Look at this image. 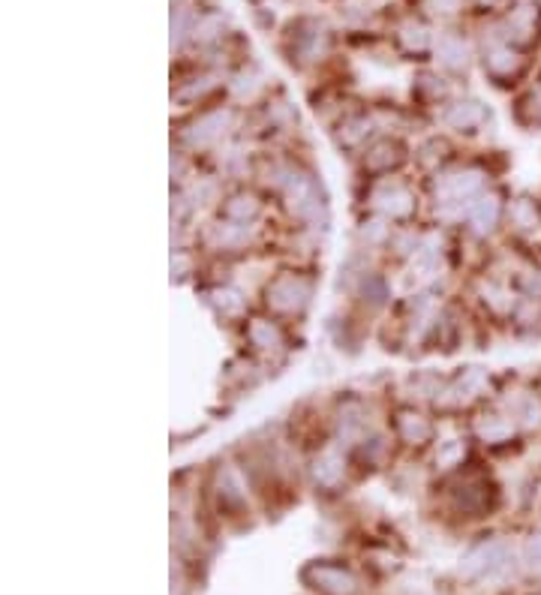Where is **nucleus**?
Segmentation results:
<instances>
[{
	"label": "nucleus",
	"mask_w": 541,
	"mask_h": 595,
	"mask_svg": "<svg viewBox=\"0 0 541 595\" xmlns=\"http://www.w3.org/2000/svg\"><path fill=\"white\" fill-rule=\"evenodd\" d=\"M508 565H511V547L502 538L481 541L472 550H466V556L460 559V571L466 577H493Z\"/></svg>",
	"instance_id": "obj_1"
},
{
	"label": "nucleus",
	"mask_w": 541,
	"mask_h": 595,
	"mask_svg": "<svg viewBox=\"0 0 541 595\" xmlns=\"http://www.w3.org/2000/svg\"><path fill=\"white\" fill-rule=\"evenodd\" d=\"M304 583L322 595H355L358 592V577L337 562H310L301 571Z\"/></svg>",
	"instance_id": "obj_2"
},
{
	"label": "nucleus",
	"mask_w": 541,
	"mask_h": 595,
	"mask_svg": "<svg viewBox=\"0 0 541 595\" xmlns=\"http://www.w3.org/2000/svg\"><path fill=\"white\" fill-rule=\"evenodd\" d=\"M310 295H313L310 280H304L298 274H283V277H277L268 286V304L274 310H280V313H298V310H304L307 301H310Z\"/></svg>",
	"instance_id": "obj_3"
},
{
	"label": "nucleus",
	"mask_w": 541,
	"mask_h": 595,
	"mask_svg": "<svg viewBox=\"0 0 541 595\" xmlns=\"http://www.w3.org/2000/svg\"><path fill=\"white\" fill-rule=\"evenodd\" d=\"M481 187H484L481 172L466 169V172H451V175H445V178L439 181L436 190H439V199H442L445 205H454V202H469L472 196L481 193Z\"/></svg>",
	"instance_id": "obj_4"
},
{
	"label": "nucleus",
	"mask_w": 541,
	"mask_h": 595,
	"mask_svg": "<svg viewBox=\"0 0 541 595\" xmlns=\"http://www.w3.org/2000/svg\"><path fill=\"white\" fill-rule=\"evenodd\" d=\"M496 220H499V199L496 196H481V199L469 202V226L478 235L493 232Z\"/></svg>",
	"instance_id": "obj_5"
},
{
	"label": "nucleus",
	"mask_w": 541,
	"mask_h": 595,
	"mask_svg": "<svg viewBox=\"0 0 541 595\" xmlns=\"http://www.w3.org/2000/svg\"><path fill=\"white\" fill-rule=\"evenodd\" d=\"M373 202H376V208H379L382 214H388V217H406V214L412 211V196H409V190H403V187H397V184L382 187V190L373 196Z\"/></svg>",
	"instance_id": "obj_6"
},
{
	"label": "nucleus",
	"mask_w": 541,
	"mask_h": 595,
	"mask_svg": "<svg viewBox=\"0 0 541 595\" xmlns=\"http://www.w3.org/2000/svg\"><path fill=\"white\" fill-rule=\"evenodd\" d=\"M226 124H229V112H211V115H205V118H199V121L193 124L190 142H193V145H208V142H214V139L223 136Z\"/></svg>",
	"instance_id": "obj_7"
},
{
	"label": "nucleus",
	"mask_w": 541,
	"mask_h": 595,
	"mask_svg": "<svg viewBox=\"0 0 541 595\" xmlns=\"http://www.w3.org/2000/svg\"><path fill=\"white\" fill-rule=\"evenodd\" d=\"M520 67H523L520 55L511 52L508 46H496V49H490V55H487V70H490L493 76H499V79L514 76Z\"/></svg>",
	"instance_id": "obj_8"
},
{
	"label": "nucleus",
	"mask_w": 541,
	"mask_h": 595,
	"mask_svg": "<svg viewBox=\"0 0 541 595\" xmlns=\"http://www.w3.org/2000/svg\"><path fill=\"white\" fill-rule=\"evenodd\" d=\"M445 121L454 127V130H472L484 121V112L478 103H454L448 112H445Z\"/></svg>",
	"instance_id": "obj_9"
},
{
	"label": "nucleus",
	"mask_w": 541,
	"mask_h": 595,
	"mask_svg": "<svg viewBox=\"0 0 541 595\" xmlns=\"http://www.w3.org/2000/svg\"><path fill=\"white\" fill-rule=\"evenodd\" d=\"M250 340H253V346H256V349H262V352H274V349H280V346H283V334H280V328H277V325H271V322H265V319H256V322L250 325Z\"/></svg>",
	"instance_id": "obj_10"
},
{
	"label": "nucleus",
	"mask_w": 541,
	"mask_h": 595,
	"mask_svg": "<svg viewBox=\"0 0 541 595\" xmlns=\"http://www.w3.org/2000/svg\"><path fill=\"white\" fill-rule=\"evenodd\" d=\"M457 508L469 517H478L490 508V493L484 487H460L457 493Z\"/></svg>",
	"instance_id": "obj_11"
},
{
	"label": "nucleus",
	"mask_w": 541,
	"mask_h": 595,
	"mask_svg": "<svg viewBox=\"0 0 541 595\" xmlns=\"http://www.w3.org/2000/svg\"><path fill=\"white\" fill-rule=\"evenodd\" d=\"M436 52H439V61L448 70H463L466 67V46H463L460 37H442Z\"/></svg>",
	"instance_id": "obj_12"
},
{
	"label": "nucleus",
	"mask_w": 541,
	"mask_h": 595,
	"mask_svg": "<svg viewBox=\"0 0 541 595\" xmlns=\"http://www.w3.org/2000/svg\"><path fill=\"white\" fill-rule=\"evenodd\" d=\"M313 481L319 487H337L343 481V463L337 457H319L316 466H313Z\"/></svg>",
	"instance_id": "obj_13"
},
{
	"label": "nucleus",
	"mask_w": 541,
	"mask_h": 595,
	"mask_svg": "<svg viewBox=\"0 0 541 595\" xmlns=\"http://www.w3.org/2000/svg\"><path fill=\"white\" fill-rule=\"evenodd\" d=\"M256 214H259V202L253 196H244V193L241 196H232L229 205H226V217L232 223H244L247 226Z\"/></svg>",
	"instance_id": "obj_14"
},
{
	"label": "nucleus",
	"mask_w": 541,
	"mask_h": 595,
	"mask_svg": "<svg viewBox=\"0 0 541 595\" xmlns=\"http://www.w3.org/2000/svg\"><path fill=\"white\" fill-rule=\"evenodd\" d=\"M400 436L406 442H424L430 436V424L421 415H415V412H403L400 415Z\"/></svg>",
	"instance_id": "obj_15"
},
{
	"label": "nucleus",
	"mask_w": 541,
	"mask_h": 595,
	"mask_svg": "<svg viewBox=\"0 0 541 595\" xmlns=\"http://www.w3.org/2000/svg\"><path fill=\"white\" fill-rule=\"evenodd\" d=\"M508 31L517 37V40H529V34L535 31V10L532 7H517L508 19ZM508 34V37H511Z\"/></svg>",
	"instance_id": "obj_16"
},
{
	"label": "nucleus",
	"mask_w": 541,
	"mask_h": 595,
	"mask_svg": "<svg viewBox=\"0 0 541 595\" xmlns=\"http://www.w3.org/2000/svg\"><path fill=\"white\" fill-rule=\"evenodd\" d=\"M478 436L484 442H505L511 436V421L499 418V415H490L478 424Z\"/></svg>",
	"instance_id": "obj_17"
},
{
	"label": "nucleus",
	"mask_w": 541,
	"mask_h": 595,
	"mask_svg": "<svg viewBox=\"0 0 541 595\" xmlns=\"http://www.w3.org/2000/svg\"><path fill=\"white\" fill-rule=\"evenodd\" d=\"M400 160V154H397V145H391V142H382V145H376L370 154H367V166L370 169H388V166H394Z\"/></svg>",
	"instance_id": "obj_18"
},
{
	"label": "nucleus",
	"mask_w": 541,
	"mask_h": 595,
	"mask_svg": "<svg viewBox=\"0 0 541 595\" xmlns=\"http://www.w3.org/2000/svg\"><path fill=\"white\" fill-rule=\"evenodd\" d=\"M220 505H226V508H241V505H244L241 484H238L229 472L220 478Z\"/></svg>",
	"instance_id": "obj_19"
},
{
	"label": "nucleus",
	"mask_w": 541,
	"mask_h": 595,
	"mask_svg": "<svg viewBox=\"0 0 541 595\" xmlns=\"http://www.w3.org/2000/svg\"><path fill=\"white\" fill-rule=\"evenodd\" d=\"M400 40H403V46H406V49H415V52H421V49L430 43V37H427V28H424V25H415V22L403 25V31H400Z\"/></svg>",
	"instance_id": "obj_20"
},
{
	"label": "nucleus",
	"mask_w": 541,
	"mask_h": 595,
	"mask_svg": "<svg viewBox=\"0 0 541 595\" xmlns=\"http://www.w3.org/2000/svg\"><path fill=\"white\" fill-rule=\"evenodd\" d=\"M367 133H370V121L355 118V121H349V124H346V130L340 133V139H343L346 145H358L361 139H367Z\"/></svg>",
	"instance_id": "obj_21"
},
{
	"label": "nucleus",
	"mask_w": 541,
	"mask_h": 595,
	"mask_svg": "<svg viewBox=\"0 0 541 595\" xmlns=\"http://www.w3.org/2000/svg\"><path fill=\"white\" fill-rule=\"evenodd\" d=\"M511 214H514V220H517L520 229H532L538 223V214H535V208L529 202H517Z\"/></svg>",
	"instance_id": "obj_22"
},
{
	"label": "nucleus",
	"mask_w": 541,
	"mask_h": 595,
	"mask_svg": "<svg viewBox=\"0 0 541 595\" xmlns=\"http://www.w3.org/2000/svg\"><path fill=\"white\" fill-rule=\"evenodd\" d=\"M523 556H526V562H529L532 568H541V532H535V535L526 541Z\"/></svg>",
	"instance_id": "obj_23"
},
{
	"label": "nucleus",
	"mask_w": 541,
	"mask_h": 595,
	"mask_svg": "<svg viewBox=\"0 0 541 595\" xmlns=\"http://www.w3.org/2000/svg\"><path fill=\"white\" fill-rule=\"evenodd\" d=\"M427 7L433 13H454L460 7V0H427Z\"/></svg>",
	"instance_id": "obj_24"
}]
</instances>
